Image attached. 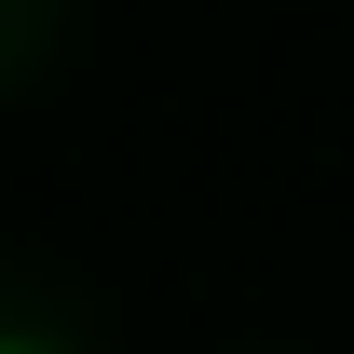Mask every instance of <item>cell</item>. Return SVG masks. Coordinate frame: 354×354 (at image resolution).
I'll return each instance as SVG.
<instances>
[{
  "mask_svg": "<svg viewBox=\"0 0 354 354\" xmlns=\"http://www.w3.org/2000/svg\"><path fill=\"white\" fill-rule=\"evenodd\" d=\"M0 354H41V341H0Z\"/></svg>",
  "mask_w": 354,
  "mask_h": 354,
  "instance_id": "1",
  "label": "cell"
}]
</instances>
